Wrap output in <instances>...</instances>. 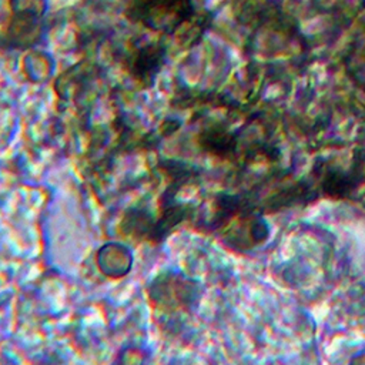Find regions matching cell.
<instances>
[{
  "mask_svg": "<svg viewBox=\"0 0 365 365\" xmlns=\"http://www.w3.org/2000/svg\"><path fill=\"white\" fill-rule=\"evenodd\" d=\"M148 297L160 309L177 312L188 309L198 298L197 285L177 272H164L155 277L148 288Z\"/></svg>",
  "mask_w": 365,
  "mask_h": 365,
  "instance_id": "obj_1",
  "label": "cell"
},
{
  "mask_svg": "<svg viewBox=\"0 0 365 365\" xmlns=\"http://www.w3.org/2000/svg\"><path fill=\"white\" fill-rule=\"evenodd\" d=\"M187 0H133L131 17L151 29L168 30L182 21Z\"/></svg>",
  "mask_w": 365,
  "mask_h": 365,
  "instance_id": "obj_2",
  "label": "cell"
},
{
  "mask_svg": "<svg viewBox=\"0 0 365 365\" xmlns=\"http://www.w3.org/2000/svg\"><path fill=\"white\" fill-rule=\"evenodd\" d=\"M97 265L104 275L111 278H120L127 275L131 269L133 255L127 247L110 242L98 250Z\"/></svg>",
  "mask_w": 365,
  "mask_h": 365,
  "instance_id": "obj_3",
  "label": "cell"
},
{
  "mask_svg": "<svg viewBox=\"0 0 365 365\" xmlns=\"http://www.w3.org/2000/svg\"><path fill=\"white\" fill-rule=\"evenodd\" d=\"M163 60V50L154 46L140 48L131 60V73L138 80H150L155 76Z\"/></svg>",
  "mask_w": 365,
  "mask_h": 365,
  "instance_id": "obj_4",
  "label": "cell"
}]
</instances>
